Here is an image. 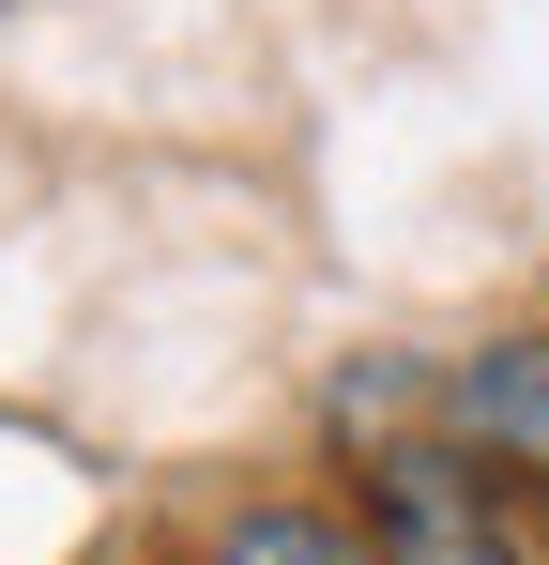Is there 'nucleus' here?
Segmentation results:
<instances>
[{
	"label": "nucleus",
	"mask_w": 549,
	"mask_h": 565,
	"mask_svg": "<svg viewBox=\"0 0 549 565\" xmlns=\"http://www.w3.org/2000/svg\"><path fill=\"white\" fill-rule=\"evenodd\" d=\"M352 520L381 565H549V504H519L488 459H458L443 413L397 428V444H352Z\"/></svg>",
	"instance_id": "1"
},
{
	"label": "nucleus",
	"mask_w": 549,
	"mask_h": 565,
	"mask_svg": "<svg viewBox=\"0 0 549 565\" xmlns=\"http://www.w3.org/2000/svg\"><path fill=\"white\" fill-rule=\"evenodd\" d=\"M443 444L488 459L519 504H549V337H473V352H443Z\"/></svg>",
	"instance_id": "2"
},
{
	"label": "nucleus",
	"mask_w": 549,
	"mask_h": 565,
	"mask_svg": "<svg viewBox=\"0 0 549 565\" xmlns=\"http://www.w3.org/2000/svg\"><path fill=\"white\" fill-rule=\"evenodd\" d=\"M198 565H381V551H366L352 489H245V504H214Z\"/></svg>",
	"instance_id": "3"
}]
</instances>
